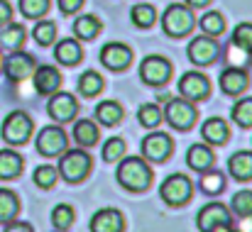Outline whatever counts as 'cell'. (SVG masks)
Wrapping results in <instances>:
<instances>
[{"label":"cell","mask_w":252,"mask_h":232,"mask_svg":"<svg viewBox=\"0 0 252 232\" xmlns=\"http://www.w3.org/2000/svg\"><path fill=\"white\" fill-rule=\"evenodd\" d=\"M118 181L130 191H145L152 183V169L145 159L130 156L118 166Z\"/></svg>","instance_id":"obj_1"},{"label":"cell","mask_w":252,"mask_h":232,"mask_svg":"<svg viewBox=\"0 0 252 232\" xmlns=\"http://www.w3.org/2000/svg\"><path fill=\"white\" fill-rule=\"evenodd\" d=\"M32 135V120L27 113L22 110H15L5 117L2 122V140L7 145H25Z\"/></svg>","instance_id":"obj_2"},{"label":"cell","mask_w":252,"mask_h":232,"mask_svg":"<svg viewBox=\"0 0 252 232\" xmlns=\"http://www.w3.org/2000/svg\"><path fill=\"white\" fill-rule=\"evenodd\" d=\"M59 171L62 176L69 181V183H79L84 181L91 171V156L81 152V149H71V152H64L62 161H59Z\"/></svg>","instance_id":"obj_3"},{"label":"cell","mask_w":252,"mask_h":232,"mask_svg":"<svg viewBox=\"0 0 252 232\" xmlns=\"http://www.w3.org/2000/svg\"><path fill=\"white\" fill-rule=\"evenodd\" d=\"M162 25L164 32L171 37H184L186 32H191L193 27V15L186 5H169L162 15Z\"/></svg>","instance_id":"obj_4"},{"label":"cell","mask_w":252,"mask_h":232,"mask_svg":"<svg viewBox=\"0 0 252 232\" xmlns=\"http://www.w3.org/2000/svg\"><path fill=\"white\" fill-rule=\"evenodd\" d=\"M167 120L176 130H191V125L196 120V108L186 98H174L167 103Z\"/></svg>","instance_id":"obj_5"},{"label":"cell","mask_w":252,"mask_h":232,"mask_svg":"<svg viewBox=\"0 0 252 232\" xmlns=\"http://www.w3.org/2000/svg\"><path fill=\"white\" fill-rule=\"evenodd\" d=\"M169 76H171V64L164 57H147L140 64V78L147 86H162L169 81Z\"/></svg>","instance_id":"obj_6"},{"label":"cell","mask_w":252,"mask_h":232,"mask_svg":"<svg viewBox=\"0 0 252 232\" xmlns=\"http://www.w3.org/2000/svg\"><path fill=\"white\" fill-rule=\"evenodd\" d=\"M159 193H162V198L167 201L169 205H181V203H186L191 198V181L186 176H181V174H174L162 183Z\"/></svg>","instance_id":"obj_7"},{"label":"cell","mask_w":252,"mask_h":232,"mask_svg":"<svg viewBox=\"0 0 252 232\" xmlns=\"http://www.w3.org/2000/svg\"><path fill=\"white\" fill-rule=\"evenodd\" d=\"M174 149V140L164 132H155L142 140V154L147 161H164Z\"/></svg>","instance_id":"obj_8"},{"label":"cell","mask_w":252,"mask_h":232,"mask_svg":"<svg viewBox=\"0 0 252 232\" xmlns=\"http://www.w3.org/2000/svg\"><path fill=\"white\" fill-rule=\"evenodd\" d=\"M66 135L62 127H44L37 137V149L44 156H57L66 149Z\"/></svg>","instance_id":"obj_9"},{"label":"cell","mask_w":252,"mask_h":232,"mask_svg":"<svg viewBox=\"0 0 252 232\" xmlns=\"http://www.w3.org/2000/svg\"><path fill=\"white\" fill-rule=\"evenodd\" d=\"M179 93L186 98V100H203L208 93H211V83L208 78L198 71H191V74H184L179 81Z\"/></svg>","instance_id":"obj_10"},{"label":"cell","mask_w":252,"mask_h":232,"mask_svg":"<svg viewBox=\"0 0 252 232\" xmlns=\"http://www.w3.org/2000/svg\"><path fill=\"white\" fill-rule=\"evenodd\" d=\"M220 225H230V213L223 203H208L198 213V228L201 232H213Z\"/></svg>","instance_id":"obj_11"},{"label":"cell","mask_w":252,"mask_h":232,"mask_svg":"<svg viewBox=\"0 0 252 232\" xmlns=\"http://www.w3.org/2000/svg\"><path fill=\"white\" fill-rule=\"evenodd\" d=\"M100 61L113 69V71H123L130 61H132V49L120 44V42H113V44H105L100 49Z\"/></svg>","instance_id":"obj_12"},{"label":"cell","mask_w":252,"mask_h":232,"mask_svg":"<svg viewBox=\"0 0 252 232\" xmlns=\"http://www.w3.org/2000/svg\"><path fill=\"white\" fill-rule=\"evenodd\" d=\"M218 57V44L206 34V37H196L191 44H189V59L198 66H208L213 59Z\"/></svg>","instance_id":"obj_13"},{"label":"cell","mask_w":252,"mask_h":232,"mask_svg":"<svg viewBox=\"0 0 252 232\" xmlns=\"http://www.w3.org/2000/svg\"><path fill=\"white\" fill-rule=\"evenodd\" d=\"M47 110H49V115H52L57 122H66V120H71V117L76 115L79 103H76V98H74L71 93H57V95L49 100Z\"/></svg>","instance_id":"obj_14"},{"label":"cell","mask_w":252,"mask_h":232,"mask_svg":"<svg viewBox=\"0 0 252 232\" xmlns=\"http://www.w3.org/2000/svg\"><path fill=\"white\" fill-rule=\"evenodd\" d=\"M32 71H34V59L30 54L17 52V54L7 57V61H5V74L10 81H25Z\"/></svg>","instance_id":"obj_15"},{"label":"cell","mask_w":252,"mask_h":232,"mask_svg":"<svg viewBox=\"0 0 252 232\" xmlns=\"http://www.w3.org/2000/svg\"><path fill=\"white\" fill-rule=\"evenodd\" d=\"M123 228H125V220L113 208L98 210L91 220V232H123Z\"/></svg>","instance_id":"obj_16"},{"label":"cell","mask_w":252,"mask_h":232,"mask_svg":"<svg viewBox=\"0 0 252 232\" xmlns=\"http://www.w3.org/2000/svg\"><path fill=\"white\" fill-rule=\"evenodd\" d=\"M248 83H250V76H248L243 69L230 66V69H225V71L220 74V88H223V93H228V95L243 93V90L248 88Z\"/></svg>","instance_id":"obj_17"},{"label":"cell","mask_w":252,"mask_h":232,"mask_svg":"<svg viewBox=\"0 0 252 232\" xmlns=\"http://www.w3.org/2000/svg\"><path fill=\"white\" fill-rule=\"evenodd\" d=\"M54 57L59 64H66V66H76L81 61V44L76 39H62L57 47H54Z\"/></svg>","instance_id":"obj_18"},{"label":"cell","mask_w":252,"mask_h":232,"mask_svg":"<svg viewBox=\"0 0 252 232\" xmlns=\"http://www.w3.org/2000/svg\"><path fill=\"white\" fill-rule=\"evenodd\" d=\"M62 86V76L54 66H39L34 71V88L39 93H54Z\"/></svg>","instance_id":"obj_19"},{"label":"cell","mask_w":252,"mask_h":232,"mask_svg":"<svg viewBox=\"0 0 252 232\" xmlns=\"http://www.w3.org/2000/svg\"><path fill=\"white\" fill-rule=\"evenodd\" d=\"M203 140L211 142V145H225L228 137H230V130H228V122L220 120V117H211L206 125H203Z\"/></svg>","instance_id":"obj_20"},{"label":"cell","mask_w":252,"mask_h":232,"mask_svg":"<svg viewBox=\"0 0 252 232\" xmlns=\"http://www.w3.org/2000/svg\"><path fill=\"white\" fill-rule=\"evenodd\" d=\"M228 169H230V176L233 178L250 181L252 178V152H238V154H233L230 161H228Z\"/></svg>","instance_id":"obj_21"},{"label":"cell","mask_w":252,"mask_h":232,"mask_svg":"<svg viewBox=\"0 0 252 232\" xmlns=\"http://www.w3.org/2000/svg\"><path fill=\"white\" fill-rule=\"evenodd\" d=\"M95 120H98L100 125H108V127L118 125V122L123 120V108H120V103H115V100H103V103H98V108H95Z\"/></svg>","instance_id":"obj_22"},{"label":"cell","mask_w":252,"mask_h":232,"mask_svg":"<svg viewBox=\"0 0 252 232\" xmlns=\"http://www.w3.org/2000/svg\"><path fill=\"white\" fill-rule=\"evenodd\" d=\"M186 161H189L191 169L206 171V169H211V164H213V152L208 149V145H193V147L186 152Z\"/></svg>","instance_id":"obj_23"},{"label":"cell","mask_w":252,"mask_h":232,"mask_svg":"<svg viewBox=\"0 0 252 232\" xmlns=\"http://www.w3.org/2000/svg\"><path fill=\"white\" fill-rule=\"evenodd\" d=\"M22 171V156L12 149H0V178H15Z\"/></svg>","instance_id":"obj_24"},{"label":"cell","mask_w":252,"mask_h":232,"mask_svg":"<svg viewBox=\"0 0 252 232\" xmlns=\"http://www.w3.org/2000/svg\"><path fill=\"white\" fill-rule=\"evenodd\" d=\"M74 140L81 145V147H93L98 142V127L91 122V120H79L74 125Z\"/></svg>","instance_id":"obj_25"},{"label":"cell","mask_w":252,"mask_h":232,"mask_svg":"<svg viewBox=\"0 0 252 232\" xmlns=\"http://www.w3.org/2000/svg\"><path fill=\"white\" fill-rule=\"evenodd\" d=\"M20 210V203H17V196L7 188H0V223H10Z\"/></svg>","instance_id":"obj_26"},{"label":"cell","mask_w":252,"mask_h":232,"mask_svg":"<svg viewBox=\"0 0 252 232\" xmlns=\"http://www.w3.org/2000/svg\"><path fill=\"white\" fill-rule=\"evenodd\" d=\"M74 32H76L79 39H93L100 32V20L93 17V15H84L74 22Z\"/></svg>","instance_id":"obj_27"},{"label":"cell","mask_w":252,"mask_h":232,"mask_svg":"<svg viewBox=\"0 0 252 232\" xmlns=\"http://www.w3.org/2000/svg\"><path fill=\"white\" fill-rule=\"evenodd\" d=\"M233 47L240 49L243 54H252V25L250 22H243L235 27L233 32Z\"/></svg>","instance_id":"obj_28"},{"label":"cell","mask_w":252,"mask_h":232,"mask_svg":"<svg viewBox=\"0 0 252 232\" xmlns=\"http://www.w3.org/2000/svg\"><path fill=\"white\" fill-rule=\"evenodd\" d=\"M79 90H81V95H86V98L98 95V93L103 90V78H100V74L86 71L84 76L79 78Z\"/></svg>","instance_id":"obj_29"},{"label":"cell","mask_w":252,"mask_h":232,"mask_svg":"<svg viewBox=\"0 0 252 232\" xmlns=\"http://www.w3.org/2000/svg\"><path fill=\"white\" fill-rule=\"evenodd\" d=\"M22 42H25V27L7 22V27H5L2 34H0V44H5V47H10V49H17V47H22Z\"/></svg>","instance_id":"obj_30"},{"label":"cell","mask_w":252,"mask_h":232,"mask_svg":"<svg viewBox=\"0 0 252 232\" xmlns=\"http://www.w3.org/2000/svg\"><path fill=\"white\" fill-rule=\"evenodd\" d=\"M201 188H203V193H208V196H218V193L225 188V176H223L220 171H208V174H203V178H201Z\"/></svg>","instance_id":"obj_31"},{"label":"cell","mask_w":252,"mask_h":232,"mask_svg":"<svg viewBox=\"0 0 252 232\" xmlns=\"http://www.w3.org/2000/svg\"><path fill=\"white\" fill-rule=\"evenodd\" d=\"M132 22L137 25V27H152V22H155V7L152 5H147V2H140V5H135L132 7Z\"/></svg>","instance_id":"obj_32"},{"label":"cell","mask_w":252,"mask_h":232,"mask_svg":"<svg viewBox=\"0 0 252 232\" xmlns=\"http://www.w3.org/2000/svg\"><path fill=\"white\" fill-rule=\"evenodd\" d=\"M201 27H203V32H206L208 37H218V34H223V32H225L223 15H220V12H208V15H203Z\"/></svg>","instance_id":"obj_33"},{"label":"cell","mask_w":252,"mask_h":232,"mask_svg":"<svg viewBox=\"0 0 252 232\" xmlns=\"http://www.w3.org/2000/svg\"><path fill=\"white\" fill-rule=\"evenodd\" d=\"M233 120L243 127H252V98H243L233 108Z\"/></svg>","instance_id":"obj_34"},{"label":"cell","mask_w":252,"mask_h":232,"mask_svg":"<svg viewBox=\"0 0 252 232\" xmlns=\"http://www.w3.org/2000/svg\"><path fill=\"white\" fill-rule=\"evenodd\" d=\"M137 120H140V125H145V127H157L159 120H162V113H159V108H157L155 103H147V105L140 108Z\"/></svg>","instance_id":"obj_35"},{"label":"cell","mask_w":252,"mask_h":232,"mask_svg":"<svg viewBox=\"0 0 252 232\" xmlns=\"http://www.w3.org/2000/svg\"><path fill=\"white\" fill-rule=\"evenodd\" d=\"M54 34H57L54 22H39V25L32 29V37H34L42 47H49V44L54 42Z\"/></svg>","instance_id":"obj_36"},{"label":"cell","mask_w":252,"mask_h":232,"mask_svg":"<svg viewBox=\"0 0 252 232\" xmlns=\"http://www.w3.org/2000/svg\"><path fill=\"white\" fill-rule=\"evenodd\" d=\"M20 10L25 17H42L49 10V0H20Z\"/></svg>","instance_id":"obj_37"},{"label":"cell","mask_w":252,"mask_h":232,"mask_svg":"<svg viewBox=\"0 0 252 232\" xmlns=\"http://www.w3.org/2000/svg\"><path fill=\"white\" fill-rule=\"evenodd\" d=\"M52 220H54V225H57L59 230H66V228L74 223V210H71V205H66V203L57 205L54 213H52Z\"/></svg>","instance_id":"obj_38"},{"label":"cell","mask_w":252,"mask_h":232,"mask_svg":"<svg viewBox=\"0 0 252 232\" xmlns=\"http://www.w3.org/2000/svg\"><path fill=\"white\" fill-rule=\"evenodd\" d=\"M34 183H37L39 188H52V186L57 183V169H52V166H37V171H34Z\"/></svg>","instance_id":"obj_39"},{"label":"cell","mask_w":252,"mask_h":232,"mask_svg":"<svg viewBox=\"0 0 252 232\" xmlns=\"http://www.w3.org/2000/svg\"><path fill=\"white\" fill-rule=\"evenodd\" d=\"M233 210L243 218V215H252V191H240L233 198Z\"/></svg>","instance_id":"obj_40"},{"label":"cell","mask_w":252,"mask_h":232,"mask_svg":"<svg viewBox=\"0 0 252 232\" xmlns=\"http://www.w3.org/2000/svg\"><path fill=\"white\" fill-rule=\"evenodd\" d=\"M123 154H125V142L120 137H113V140L105 142V147H103V159L105 161H118Z\"/></svg>","instance_id":"obj_41"},{"label":"cell","mask_w":252,"mask_h":232,"mask_svg":"<svg viewBox=\"0 0 252 232\" xmlns=\"http://www.w3.org/2000/svg\"><path fill=\"white\" fill-rule=\"evenodd\" d=\"M81 5H84V0H59V7H62V12H66V15L76 12Z\"/></svg>","instance_id":"obj_42"},{"label":"cell","mask_w":252,"mask_h":232,"mask_svg":"<svg viewBox=\"0 0 252 232\" xmlns=\"http://www.w3.org/2000/svg\"><path fill=\"white\" fill-rule=\"evenodd\" d=\"M10 20H12V7H10V2L0 0V27H2V25H7Z\"/></svg>","instance_id":"obj_43"},{"label":"cell","mask_w":252,"mask_h":232,"mask_svg":"<svg viewBox=\"0 0 252 232\" xmlns=\"http://www.w3.org/2000/svg\"><path fill=\"white\" fill-rule=\"evenodd\" d=\"M235 232H252V215H243V220L238 223V228L233 225Z\"/></svg>","instance_id":"obj_44"},{"label":"cell","mask_w":252,"mask_h":232,"mask_svg":"<svg viewBox=\"0 0 252 232\" xmlns=\"http://www.w3.org/2000/svg\"><path fill=\"white\" fill-rule=\"evenodd\" d=\"M5 232H34V230H32V225H27V223H12V225H7Z\"/></svg>","instance_id":"obj_45"},{"label":"cell","mask_w":252,"mask_h":232,"mask_svg":"<svg viewBox=\"0 0 252 232\" xmlns=\"http://www.w3.org/2000/svg\"><path fill=\"white\" fill-rule=\"evenodd\" d=\"M186 2H189L191 7H203V5H208L211 0H186Z\"/></svg>","instance_id":"obj_46"}]
</instances>
